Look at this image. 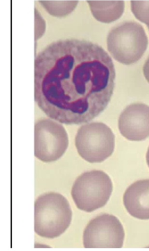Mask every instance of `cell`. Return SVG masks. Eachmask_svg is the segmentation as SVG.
I'll list each match as a JSON object with an SVG mask.
<instances>
[{
  "instance_id": "obj_12",
  "label": "cell",
  "mask_w": 149,
  "mask_h": 251,
  "mask_svg": "<svg viewBox=\"0 0 149 251\" xmlns=\"http://www.w3.org/2000/svg\"><path fill=\"white\" fill-rule=\"evenodd\" d=\"M131 10L137 19L149 27V1H132Z\"/></svg>"
},
{
  "instance_id": "obj_7",
  "label": "cell",
  "mask_w": 149,
  "mask_h": 251,
  "mask_svg": "<svg viewBox=\"0 0 149 251\" xmlns=\"http://www.w3.org/2000/svg\"><path fill=\"white\" fill-rule=\"evenodd\" d=\"M124 231L116 216L102 214L90 221L83 234L85 248H122Z\"/></svg>"
},
{
  "instance_id": "obj_9",
  "label": "cell",
  "mask_w": 149,
  "mask_h": 251,
  "mask_svg": "<svg viewBox=\"0 0 149 251\" xmlns=\"http://www.w3.org/2000/svg\"><path fill=\"white\" fill-rule=\"evenodd\" d=\"M124 205L133 217L149 220V179L132 184L124 196Z\"/></svg>"
},
{
  "instance_id": "obj_6",
  "label": "cell",
  "mask_w": 149,
  "mask_h": 251,
  "mask_svg": "<svg viewBox=\"0 0 149 251\" xmlns=\"http://www.w3.org/2000/svg\"><path fill=\"white\" fill-rule=\"evenodd\" d=\"M69 140L65 128L50 120L40 119L35 126V155L45 163L59 159L68 149Z\"/></svg>"
},
{
  "instance_id": "obj_2",
  "label": "cell",
  "mask_w": 149,
  "mask_h": 251,
  "mask_svg": "<svg viewBox=\"0 0 149 251\" xmlns=\"http://www.w3.org/2000/svg\"><path fill=\"white\" fill-rule=\"evenodd\" d=\"M72 211L65 197L50 192L42 194L35 203V231L38 236L53 239L63 234L71 224Z\"/></svg>"
},
{
  "instance_id": "obj_8",
  "label": "cell",
  "mask_w": 149,
  "mask_h": 251,
  "mask_svg": "<svg viewBox=\"0 0 149 251\" xmlns=\"http://www.w3.org/2000/svg\"><path fill=\"white\" fill-rule=\"evenodd\" d=\"M120 133L128 140L142 141L149 137V106L134 103L126 107L118 122Z\"/></svg>"
},
{
  "instance_id": "obj_3",
  "label": "cell",
  "mask_w": 149,
  "mask_h": 251,
  "mask_svg": "<svg viewBox=\"0 0 149 251\" xmlns=\"http://www.w3.org/2000/svg\"><path fill=\"white\" fill-rule=\"evenodd\" d=\"M148 37L142 25L127 22L115 27L107 38V47L112 57L124 65L134 64L146 52Z\"/></svg>"
},
{
  "instance_id": "obj_10",
  "label": "cell",
  "mask_w": 149,
  "mask_h": 251,
  "mask_svg": "<svg viewBox=\"0 0 149 251\" xmlns=\"http://www.w3.org/2000/svg\"><path fill=\"white\" fill-rule=\"evenodd\" d=\"M92 15L97 20L109 24L122 17L124 10V1H88Z\"/></svg>"
},
{
  "instance_id": "obj_11",
  "label": "cell",
  "mask_w": 149,
  "mask_h": 251,
  "mask_svg": "<svg viewBox=\"0 0 149 251\" xmlns=\"http://www.w3.org/2000/svg\"><path fill=\"white\" fill-rule=\"evenodd\" d=\"M44 9L50 15L62 18L70 15L75 9L78 1H40Z\"/></svg>"
},
{
  "instance_id": "obj_13",
  "label": "cell",
  "mask_w": 149,
  "mask_h": 251,
  "mask_svg": "<svg viewBox=\"0 0 149 251\" xmlns=\"http://www.w3.org/2000/svg\"><path fill=\"white\" fill-rule=\"evenodd\" d=\"M143 70H144L145 77H146L147 80H148L149 83V57L148 59L147 60L146 62L145 63Z\"/></svg>"
},
{
  "instance_id": "obj_4",
  "label": "cell",
  "mask_w": 149,
  "mask_h": 251,
  "mask_svg": "<svg viewBox=\"0 0 149 251\" xmlns=\"http://www.w3.org/2000/svg\"><path fill=\"white\" fill-rule=\"evenodd\" d=\"M112 190L109 176L103 171H93L82 174L76 179L72 196L78 209L92 212L107 203Z\"/></svg>"
},
{
  "instance_id": "obj_5",
  "label": "cell",
  "mask_w": 149,
  "mask_h": 251,
  "mask_svg": "<svg viewBox=\"0 0 149 251\" xmlns=\"http://www.w3.org/2000/svg\"><path fill=\"white\" fill-rule=\"evenodd\" d=\"M75 147L78 154L85 161L101 163L114 152V134L104 123H89L78 129Z\"/></svg>"
},
{
  "instance_id": "obj_15",
  "label": "cell",
  "mask_w": 149,
  "mask_h": 251,
  "mask_svg": "<svg viewBox=\"0 0 149 251\" xmlns=\"http://www.w3.org/2000/svg\"><path fill=\"white\" fill-rule=\"evenodd\" d=\"M148 28H149V27H148Z\"/></svg>"
},
{
  "instance_id": "obj_14",
  "label": "cell",
  "mask_w": 149,
  "mask_h": 251,
  "mask_svg": "<svg viewBox=\"0 0 149 251\" xmlns=\"http://www.w3.org/2000/svg\"><path fill=\"white\" fill-rule=\"evenodd\" d=\"M146 159H147V163H148V165L149 167V147L148 149V153H147Z\"/></svg>"
},
{
  "instance_id": "obj_1",
  "label": "cell",
  "mask_w": 149,
  "mask_h": 251,
  "mask_svg": "<svg viewBox=\"0 0 149 251\" xmlns=\"http://www.w3.org/2000/svg\"><path fill=\"white\" fill-rule=\"evenodd\" d=\"M116 70L109 54L84 40H60L35 61V99L50 118L81 125L99 115L114 93Z\"/></svg>"
}]
</instances>
